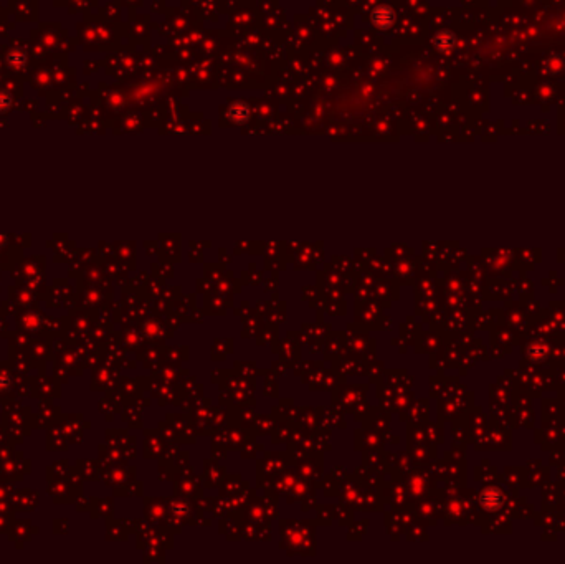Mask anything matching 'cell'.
Segmentation results:
<instances>
[{
  "label": "cell",
  "mask_w": 565,
  "mask_h": 564,
  "mask_svg": "<svg viewBox=\"0 0 565 564\" xmlns=\"http://www.w3.org/2000/svg\"><path fill=\"white\" fill-rule=\"evenodd\" d=\"M479 501H481V506H483L486 512H496V510L502 506L504 493L499 488H496V486H491V488H486L481 493Z\"/></svg>",
  "instance_id": "6da1fadb"
},
{
  "label": "cell",
  "mask_w": 565,
  "mask_h": 564,
  "mask_svg": "<svg viewBox=\"0 0 565 564\" xmlns=\"http://www.w3.org/2000/svg\"><path fill=\"white\" fill-rule=\"evenodd\" d=\"M393 22V12L388 9V7H379V9L373 12V24L385 28L390 27Z\"/></svg>",
  "instance_id": "7a4b0ae2"
},
{
  "label": "cell",
  "mask_w": 565,
  "mask_h": 564,
  "mask_svg": "<svg viewBox=\"0 0 565 564\" xmlns=\"http://www.w3.org/2000/svg\"><path fill=\"white\" fill-rule=\"evenodd\" d=\"M435 43H437L438 50H441V51H449V50L453 48V45H455V38L451 37V33H440L437 37V42H435Z\"/></svg>",
  "instance_id": "3957f363"
},
{
  "label": "cell",
  "mask_w": 565,
  "mask_h": 564,
  "mask_svg": "<svg viewBox=\"0 0 565 564\" xmlns=\"http://www.w3.org/2000/svg\"><path fill=\"white\" fill-rule=\"evenodd\" d=\"M528 356H529V357H532V359H536V361L544 359V356H545V348H544V346H540V344H531V346H529V353H528Z\"/></svg>",
  "instance_id": "277c9868"
}]
</instances>
